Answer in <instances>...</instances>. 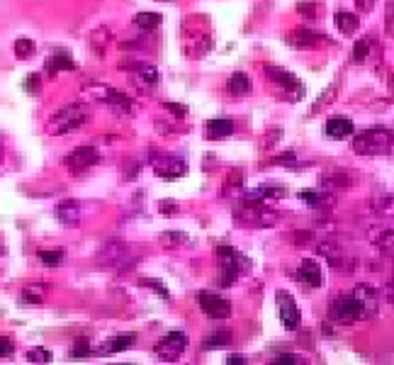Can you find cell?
<instances>
[{"instance_id":"cell-13","label":"cell","mask_w":394,"mask_h":365,"mask_svg":"<svg viewBox=\"0 0 394 365\" xmlns=\"http://www.w3.org/2000/svg\"><path fill=\"white\" fill-rule=\"evenodd\" d=\"M331 319L338 324H353L361 322V312H358V304L353 302L351 295H341L331 302Z\"/></svg>"},{"instance_id":"cell-24","label":"cell","mask_w":394,"mask_h":365,"mask_svg":"<svg viewBox=\"0 0 394 365\" xmlns=\"http://www.w3.org/2000/svg\"><path fill=\"white\" fill-rule=\"evenodd\" d=\"M110 42H112V34H110V27H105V24H100V27H95L90 32V49L97 59L105 56Z\"/></svg>"},{"instance_id":"cell-48","label":"cell","mask_w":394,"mask_h":365,"mask_svg":"<svg viewBox=\"0 0 394 365\" xmlns=\"http://www.w3.org/2000/svg\"><path fill=\"white\" fill-rule=\"evenodd\" d=\"M246 358L244 356H239V353H236V356H229V363H244Z\"/></svg>"},{"instance_id":"cell-21","label":"cell","mask_w":394,"mask_h":365,"mask_svg":"<svg viewBox=\"0 0 394 365\" xmlns=\"http://www.w3.org/2000/svg\"><path fill=\"white\" fill-rule=\"evenodd\" d=\"M287 195V190L280 185H260V187H253V190H246L244 197H249V200H258V202H278L283 200V197Z\"/></svg>"},{"instance_id":"cell-35","label":"cell","mask_w":394,"mask_h":365,"mask_svg":"<svg viewBox=\"0 0 394 365\" xmlns=\"http://www.w3.org/2000/svg\"><path fill=\"white\" fill-rule=\"evenodd\" d=\"M34 42L32 39H15V44H13V52H15V56L17 59H29L34 54Z\"/></svg>"},{"instance_id":"cell-12","label":"cell","mask_w":394,"mask_h":365,"mask_svg":"<svg viewBox=\"0 0 394 365\" xmlns=\"http://www.w3.org/2000/svg\"><path fill=\"white\" fill-rule=\"evenodd\" d=\"M154 173L164 180H178L188 173V164L178 156H159L154 161Z\"/></svg>"},{"instance_id":"cell-38","label":"cell","mask_w":394,"mask_h":365,"mask_svg":"<svg viewBox=\"0 0 394 365\" xmlns=\"http://www.w3.org/2000/svg\"><path fill=\"white\" fill-rule=\"evenodd\" d=\"M368 56H370V42L361 39V42H358L356 47H353V61H356V63H363Z\"/></svg>"},{"instance_id":"cell-44","label":"cell","mask_w":394,"mask_h":365,"mask_svg":"<svg viewBox=\"0 0 394 365\" xmlns=\"http://www.w3.org/2000/svg\"><path fill=\"white\" fill-rule=\"evenodd\" d=\"M159 210L164 212V215H178V202L161 200V202H159Z\"/></svg>"},{"instance_id":"cell-7","label":"cell","mask_w":394,"mask_h":365,"mask_svg":"<svg viewBox=\"0 0 394 365\" xmlns=\"http://www.w3.org/2000/svg\"><path fill=\"white\" fill-rule=\"evenodd\" d=\"M185 348H188V336H185L183 332H171L156 343V358L166 363H175L180 361Z\"/></svg>"},{"instance_id":"cell-23","label":"cell","mask_w":394,"mask_h":365,"mask_svg":"<svg viewBox=\"0 0 394 365\" xmlns=\"http://www.w3.org/2000/svg\"><path fill=\"white\" fill-rule=\"evenodd\" d=\"M205 130H207V139L221 141V139H229V137L234 134V122L226 120V117H219V120L207 122Z\"/></svg>"},{"instance_id":"cell-43","label":"cell","mask_w":394,"mask_h":365,"mask_svg":"<svg viewBox=\"0 0 394 365\" xmlns=\"http://www.w3.org/2000/svg\"><path fill=\"white\" fill-rule=\"evenodd\" d=\"M164 107H166L168 112H173L175 117H185V115H188V107H185V105H178V102H164Z\"/></svg>"},{"instance_id":"cell-25","label":"cell","mask_w":394,"mask_h":365,"mask_svg":"<svg viewBox=\"0 0 394 365\" xmlns=\"http://www.w3.org/2000/svg\"><path fill=\"white\" fill-rule=\"evenodd\" d=\"M44 68H47V73L54 78V76H56V73H61V71H76L78 63L73 61V59L68 56V54L58 52V54H54V56H49V59H47Z\"/></svg>"},{"instance_id":"cell-8","label":"cell","mask_w":394,"mask_h":365,"mask_svg":"<svg viewBox=\"0 0 394 365\" xmlns=\"http://www.w3.org/2000/svg\"><path fill=\"white\" fill-rule=\"evenodd\" d=\"M353 302L358 304V312H361V319H372L377 312H380V295L372 285L361 283L353 290Z\"/></svg>"},{"instance_id":"cell-17","label":"cell","mask_w":394,"mask_h":365,"mask_svg":"<svg viewBox=\"0 0 394 365\" xmlns=\"http://www.w3.org/2000/svg\"><path fill=\"white\" fill-rule=\"evenodd\" d=\"M317 254L324 256L333 270L343 273V265H346V251L341 249V244H338V241H333V239L322 241V244L317 246Z\"/></svg>"},{"instance_id":"cell-22","label":"cell","mask_w":394,"mask_h":365,"mask_svg":"<svg viewBox=\"0 0 394 365\" xmlns=\"http://www.w3.org/2000/svg\"><path fill=\"white\" fill-rule=\"evenodd\" d=\"M322 190L326 192H338V190H346V187L353 185V178L346 173V171H329V173H324L322 178Z\"/></svg>"},{"instance_id":"cell-19","label":"cell","mask_w":394,"mask_h":365,"mask_svg":"<svg viewBox=\"0 0 394 365\" xmlns=\"http://www.w3.org/2000/svg\"><path fill=\"white\" fill-rule=\"evenodd\" d=\"M136 343V334L134 332H127V334H117V336L107 339L100 348H97V356H112V353H122L127 348H132Z\"/></svg>"},{"instance_id":"cell-42","label":"cell","mask_w":394,"mask_h":365,"mask_svg":"<svg viewBox=\"0 0 394 365\" xmlns=\"http://www.w3.org/2000/svg\"><path fill=\"white\" fill-rule=\"evenodd\" d=\"M15 351V343H13V339H8V336H0V358H5V356H10V353Z\"/></svg>"},{"instance_id":"cell-46","label":"cell","mask_w":394,"mask_h":365,"mask_svg":"<svg viewBox=\"0 0 394 365\" xmlns=\"http://www.w3.org/2000/svg\"><path fill=\"white\" fill-rule=\"evenodd\" d=\"M294 244H307V241H312V231H299V234L292 236Z\"/></svg>"},{"instance_id":"cell-15","label":"cell","mask_w":394,"mask_h":365,"mask_svg":"<svg viewBox=\"0 0 394 365\" xmlns=\"http://www.w3.org/2000/svg\"><path fill=\"white\" fill-rule=\"evenodd\" d=\"M129 76H132V81H134L139 88H144V91L159 86V78H161L159 68H156L154 63H132Z\"/></svg>"},{"instance_id":"cell-32","label":"cell","mask_w":394,"mask_h":365,"mask_svg":"<svg viewBox=\"0 0 394 365\" xmlns=\"http://www.w3.org/2000/svg\"><path fill=\"white\" fill-rule=\"evenodd\" d=\"M161 20H164V17H161L159 13H139V15L134 17V24H136L139 29H144V32H151V29L159 27Z\"/></svg>"},{"instance_id":"cell-37","label":"cell","mask_w":394,"mask_h":365,"mask_svg":"<svg viewBox=\"0 0 394 365\" xmlns=\"http://www.w3.org/2000/svg\"><path fill=\"white\" fill-rule=\"evenodd\" d=\"M88 356H93V348L88 346V339H81V341L76 343V348L68 351V358H73V361H78V358H88Z\"/></svg>"},{"instance_id":"cell-50","label":"cell","mask_w":394,"mask_h":365,"mask_svg":"<svg viewBox=\"0 0 394 365\" xmlns=\"http://www.w3.org/2000/svg\"><path fill=\"white\" fill-rule=\"evenodd\" d=\"M5 254V249H3V244H0V256H3Z\"/></svg>"},{"instance_id":"cell-14","label":"cell","mask_w":394,"mask_h":365,"mask_svg":"<svg viewBox=\"0 0 394 365\" xmlns=\"http://www.w3.org/2000/svg\"><path fill=\"white\" fill-rule=\"evenodd\" d=\"M265 76H268L275 86L283 88V91L294 93V100H299V98H302L304 88H302V83L297 81V76H294V73L285 71V68H280V66H265Z\"/></svg>"},{"instance_id":"cell-28","label":"cell","mask_w":394,"mask_h":365,"mask_svg":"<svg viewBox=\"0 0 394 365\" xmlns=\"http://www.w3.org/2000/svg\"><path fill=\"white\" fill-rule=\"evenodd\" d=\"M49 295V288L44 283H29L22 288V302L24 304H44V300H47Z\"/></svg>"},{"instance_id":"cell-11","label":"cell","mask_w":394,"mask_h":365,"mask_svg":"<svg viewBox=\"0 0 394 365\" xmlns=\"http://www.w3.org/2000/svg\"><path fill=\"white\" fill-rule=\"evenodd\" d=\"M97 161H100V151H97L95 146H78L73 154H68L66 159H63V164H66V169L73 171V173H83V171L93 169Z\"/></svg>"},{"instance_id":"cell-41","label":"cell","mask_w":394,"mask_h":365,"mask_svg":"<svg viewBox=\"0 0 394 365\" xmlns=\"http://www.w3.org/2000/svg\"><path fill=\"white\" fill-rule=\"evenodd\" d=\"M39 88H42V83H39V76H29L27 81H24V91H27L29 95H39Z\"/></svg>"},{"instance_id":"cell-5","label":"cell","mask_w":394,"mask_h":365,"mask_svg":"<svg viewBox=\"0 0 394 365\" xmlns=\"http://www.w3.org/2000/svg\"><path fill=\"white\" fill-rule=\"evenodd\" d=\"M86 98H90L93 102H100V105H107L112 107L115 112L120 115H132L134 112V102L127 93L117 91V88H110V86H102V83H93V86H86L83 88Z\"/></svg>"},{"instance_id":"cell-34","label":"cell","mask_w":394,"mask_h":365,"mask_svg":"<svg viewBox=\"0 0 394 365\" xmlns=\"http://www.w3.org/2000/svg\"><path fill=\"white\" fill-rule=\"evenodd\" d=\"M239 190H244V176H241V171H231L224 182V197H234Z\"/></svg>"},{"instance_id":"cell-30","label":"cell","mask_w":394,"mask_h":365,"mask_svg":"<svg viewBox=\"0 0 394 365\" xmlns=\"http://www.w3.org/2000/svg\"><path fill=\"white\" fill-rule=\"evenodd\" d=\"M229 343H231V334L214 332L202 341V348H205V351H216V348H224V346H229Z\"/></svg>"},{"instance_id":"cell-20","label":"cell","mask_w":394,"mask_h":365,"mask_svg":"<svg viewBox=\"0 0 394 365\" xmlns=\"http://www.w3.org/2000/svg\"><path fill=\"white\" fill-rule=\"evenodd\" d=\"M324 134H326L329 139L343 141L356 134V127H353V122L348 120V117H331V120L324 125Z\"/></svg>"},{"instance_id":"cell-49","label":"cell","mask_w":394,"mask_h":365,"mask_svg":"<svg viewBox=\"0 0 394 365\" xmlns=\"http://www.w3.org/2000/svg\"><path fill=\"white\" fill-rule=\"evenodd\" d=\"M0 161H3V141H0Z\"/></svg>"},{"instance_id":"cell-40","label":"cell","mask_w":394,"mask_h":365,"mask_svg":"<svg viewBox=\"0 0 394 365\" xmlns=\"http://www.w3.org/2000/svg\"><path fill=\"white\" fill-rule=\"evenodd\" d=\"M27 361L29 363H49L52 361V353H49L47 348H32V351L27 353Z\"/></svg>"},{"instance_id":"cell-2","label":"cell","mask_w":394,"mask_h":365,"mask_svg":"<svg viewBox=\"0 0 394 365\" xmlns=\"http://www.w3.org/2000/svg\"><path fill=\"white\" fill-rule=\"evenodd\" d=\"M90 120V112L83 102H71V105L61 107L58 112H54L47 120V132L52 137H63L71 134V132L81 130L86 122Z\"/></svg>"},{"instance_id":"cell-4","label":"cell","mask_w":394,"mask_h":365,"mask_svg":"<svg viewBox=\"0 0 394 365\" xmlns=\"http://www.w3.org/2000/svg\"><path fill=\"white\" fill-rule=\"evenodd\" d=\"M353 151L361 156H385L392 151V132L385 127H372L353 137Z\"/></svg>"},{"instance_id":"cell-45","label":"cell","mask_w":394,"mask_h":365,"mask_svg":"<svg viewBox=\"0 0 394 365\" xmlns=\"http://www.w3.org/2000/svg\"><path fill=\"white\" fill-rule=\"evenodd\" d=\"M375 3H377V0H356V5H358V10H361V13H370V10L375 8Z\"/></svg>"},{"instance_id":"cell-6","label":"cell","mask_w":394,"mask_h":365,"mask_svg":"<svg viewBox=\"0 0 394 365\" xmlns=\"http://www.w3.org/2000/svg\"><path fill=\"white\" fill-rule=\"evenodd\" d=\"M139 261V256H132V249L122 241H112V244H105L97 254V263L105 265V268H115V270H125L129 265H134Z\"/></svg>"},{"instance_id":"cell-31","label":"cell","mask_w":394,"mask_h":365,"mask_svg":"<svg viewBox=\"0 0 394 365\" xmlns=\"http://www.w3.org/2000/svg\"><path fill=\"white\" fill-rule=\"evenodd\" d=\"M37 256H39V261L47 265V268H56V265H61L63 258H66L63 249H42Z\"/></svg>"},{"instance_id":"cell-33","label":"cell","mask_w":394,"mask_h":365,"mask_svg":"<svg viewBox=\"0 0 394 365\" xmlns=\"http://www.w3.org/2000/svg\"><path fill=\"white\" fill-rule=\"evenodd\" d=\"M159 244L164 249H178V246L188 244V234H180V231H166L159 236Z\"/></svg>"},{"instance_id":"cell-10","label":"cell","mask_w":394,"mask_h":365,"mask_svg":"<svg viewBox=\"0 0 394 365\" xmlns=\"http://www.w3.org/2000/svg\"><path fill=\"white\" fill-rule=\"evenodd\" d=\"M275 304H278L280 322L285 324V329L297 332L299 324H302V314H299V307L292 295H290L287 290H278V293H275Z\"/></svg>"},{"instance_id":"cell-36","label":"cell","mask_w":394,"mask_h":365,"mask_svg":"<svg viewBox=\"0 0 394 365\" xmlns=\"http://www.w3.org/2000/svg\"><path fill=\"white\" fill-rule=\"evenodd\" d=\"M139 285H141V288L154 290V293L159 295L161 300H171V293L166 290V285L161 283V280H156V278H139Z\"/></svg>"},{"instance_id":"cell-9","label":"cell","mask_w":394,"mask_h":365,"mask_svg":"<svg viewBox=\"0 0 394 365\" xmlns=\"http://www.w3.org/2000/svg\"><path fill=\"white\" fill-rule=\"evenodd\" d=\"M197 304L202 307V312L207 314L210 319H216V322H224V319L231 317V302L224 300L221 295L210 293V290H202L197 295Z\"/></svg>"},{"instance_id":"cell-16","label":"cell","mask_w":394,"mask_h":365,"mask_svg":"<svg viewBox=\"0 0 394 365\" xmlns=\"http://www.w3.org/2000/svg\"><path fill=\"white\" fill-rule=\"evenodd\" d=\"M326 39V34L322 32H314V29H307V27H299V29H292L287 34V44L294 49H314Z\"/></svg>"},{"instance_id":"cell-47","label":"cell","mask_w":394,"mask_h":365,"mask_svg":"<svg viewBox=\"0 0 394 365\" xmlns=\"http://www.w3.org/2000/svg\"><path fill=\"white\" fill-rule=\"evenodd\" d=\"M275 363H299V358L292 356V353H283V356L275 358Z\"/></svg>"},{"instance_id":"cell-51","label":"cell","mask_w":394,"mask_h":365,"mask_svg":"<svg viewBox=\"0 0 394 365\" xmlns=\"http://www.w3.org/2000/svg\"><path fill=\"white\" fill-rule=\"evenodd\" d=\"M161 3H168V0H161Z\"/></svg>"},{"instance_id":"cell-26","label":"cell","mask_w":394,"mask_h":365,"mask_svg":"<svg viewBox=\"0 0 394 365\" xmlns=\"http://www.w3.org/2000/svg\"><path fill=\"white\" fill-rule=\"evenodd\" d=\"M56 217L61 224H78L81 222V202L78 200H63L56 207Z\"/></svg>"},{"instance_id":"cell-18","label":"cell","mask_w":394,"mask_h":365,"mask_svg":"<svg viewBox=\"0 0 394 365\" xmlns=\"http://www.w3.org/2000/svg\"><path fill=\"white\" fill-rule=\"evenodd\" d=\"M297 278H299V283L309 290L322 288V268H319V263L314 258H304L302 263H299Z\"/></svg>"},{"instance_id":"cell-1","label":"cell","mask_w":394,"mask_h":365,"mask_svg":"<svg viewBox=\"0 0 394 365\" xmlns=\"http://www.w3.org/2000/svg\"><path fill=\"white\" fill-rule=\"evenodd\" d=\"M234 219L251 229H268L280 219V212L270 202H258L244 197V202L234 207Z\"/></svg>"},{"instance_id":"cell-3","label":"cell","mask_w":394,"mask_h":365,"mask_svg":"<svg viewBox=\"0 0 394 365\" xmlns=\"http://www.w3.org/2000/svg\"><path fill=\"white\" fill-rule=\"evenodd\" d=\"M216 263H219V278L216 283L221 288H229L231 283H236L239 278L251 273V261L244 254H239L231 246H219L216 249Z\"/></svg>"},{"instance_id":"cell-27","label":"cell","mask_w":394,"mask_h":365,"mask_svg":"<svg viewBox=\"0 0 394 365\" xmlns=\"http://www.w3.org/2000/svg\"><path fill=\"white\" fill-rule=\"evenodd\" d=\"M333 22H336V29L341 34H356L358 27H361V17H358L356 13H348V10H338L336 15H333Z\"/></svg>"},{"instance_id":"cell-39","label":"cell","mask_w":394,"mask_h":365,"mask_svg":"<svg viewBox=\"0 0 394 365\" xmlns=\"http://www.w3.org/2000/svg\"><path fill=\"white\" fill-rule=\"evenodd\" d=\"M297 13L302 15V17H307V20H317L319 17V5L317 3H299L297 5Z\"/></svg>"},{"instance_id":"cell-29","label":"cell","mask_w":394,"mask_h":365,"mask_svg":"<svg viewBox=\"0 0 394 365\" xmlns=\"http://www.w3.org/2000/svg\"><path fill=\"white\" fill-rule=\"evenodd\" d=\"M229 91H231V95H236V98L249 95L251 93V78L246 76V73L236 71L234 76L229 78Z\"/></svg>"}]
</instances>
